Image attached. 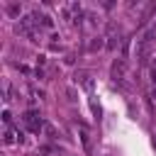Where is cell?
Returning a JSON list of instances; mask_svg holds the SVG:
<instances>
[{
    "label": "cell",
    "mask_w": 156,
    "mask_h": 156,
    "mask_svg": "<svg viewBox=\"0 0 156 156\" xmlns=\"http://www.w3.org/2000/svg\"><path fill=\"white\" fill-rule=\"evenodd\" d=\"M22 122H24V127H27L32 134H39V132H41V119H39V115H37L34 110L24 112V115H22Z\"/></svg>",
    "instance_id": "cell-1"
}]
</instances>
